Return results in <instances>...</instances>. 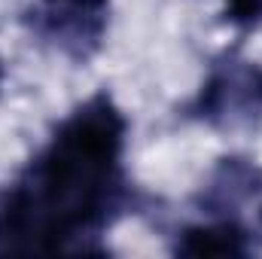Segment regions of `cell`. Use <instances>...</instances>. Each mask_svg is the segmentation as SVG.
I'll return each mask as SVG.
<instances>
[{"label": "cell", "mask_w": 262, "mask_h": 259, "mask_svg": "<svg viewBox=\"0 0 262 259\" xmlns=\"http://www.w3.org/2000/svg\"><path fill=\"white\" fill-rule=\"evenodd\" d=\"M125 134L110 95L79 104L0 195V253H55L107 229L128 195Z\"/></svg>", "instance_id": "cell-1"}, {"label": "cell", "mask_w": 262, "mask_h": 259, "mask_svg": "<svg viewBox=\"0 0 262 259\" xmlns=\"http://www.w3.org/2000/svg\"><path fill=\"white\" fill-rule=\"evenodd\" d=\"M37 37L73 61L92 58L110 28V0H37L31 12Z\"/></svg>", "instance_id": "cell-2"}, {"label": "cell", "mask_w": 262, "mask_h": 259, "mask_svg": "<svg viewBox=\"0 0 262 259\" xmlns=\"http://www.w3.org/2000/svg\"><path fill=\"white\" fill-rule=\"evenodd\" d=\"M262 110V67L250 61H226L213 67L189 113L210 125H232Z\"/></svg>", "instance_id": "cell-3"}, {"label": "cell", "mask_w": 262, "mask_h": 259, "mask_svg": "<svg viewBox=\"0 0 262 259\" xmlns=\"http://www.w3.org/2000/svg\"><path fill=\"white\" fill-rule=\"evenodd\" d=\"M174 253H180V256H247L250 238L232 220L201 223V226H189L177 235Z\"/></svg>", "instance_id": "cell-4"}, {"label": "cell", "mask_w": 262, "mask_h": 259, "mask_svg": "<svg viewBox=\"0 0 262 259\" xmlns=\"http://www.w3.org/2000/svg\"><path fill=\"white\" fill-rule=\"evenodd\" d=\"M223 3H226V18L235 28L250 31L262 25V0H223Z\"/></svg>", "instance_id": "cell-5"}, {"label": "cell", "mask_w": 262, "mask_h": 259, "mask_svg": "<svg viewBox=\"0 0 262 259\" xmlns=\"http://www.w3.org/2000/svg\"><path fill=\"white\" fill-rule=\"evenodd\" d=\"M0 85H3V61H0Z\"/></svg>", "instance_id": "cell-6"}]
</instances>
